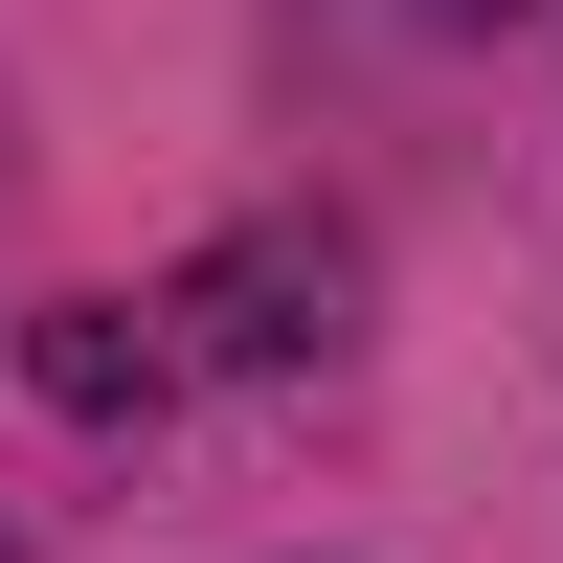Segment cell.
Segmentation results:
<instances>
[{
    "instance_id": "6da1fadb",
    "label": "cell",
    "mask_w": 563,
    "mask_h": 563,
    "mask_svg": "<svg viewBox=\"0 0 563 563\" xmlns=\"http://www.w3.org/2000/svg\"><path fill=\"white\" fill-rule=\"evenodd\" d=\"M45 384H68V406H135V384H158V339H113V316H68V339H45Z\"/></svg>"
}]
</instances>
